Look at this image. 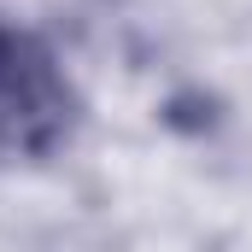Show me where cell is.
I'll return each instance as SVG.
<instances>
[{
    "label": "cell",
    "mask_w": 252,
    "mask_h": 252,
    "mask_svg": "<svg viewBox=\"0 0 252 252\" xmlns=\"http://www.w3.org/2000/svg\"><path fill=\"white\" fill-rule=\"evenodd\" d=\"M76 118H82V100H76L70 70L53 59L47 41L18 30L12 53L0 64V158L12 164L53 158L76 135Z\"/></svg>",
    "instance_id": "obj_1"
},
{
    "label": "cell",
    "mask_w": 252,
    "mask_h": 252,
    "mask_svg": "<svg viewBox=\"0 0 252 252\" xmlns=\"http://www.w3.org/2000/svg\"><path fill=\"white\" fill-rule=\"evenodd\" d=\"M12 41H18V30H12V24H0V64H6V53H12Z\"/></svg>",
    "instance_id": "obj_2"
}]
</instances>
